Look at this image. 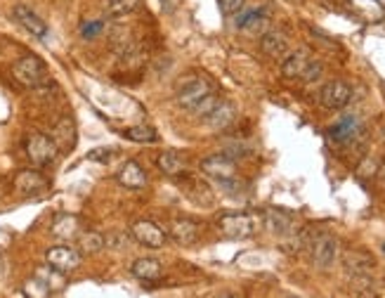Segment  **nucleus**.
Here are the masks:
<instances>
[{
    "instance_id": "30",
    "label": "nucleus",
    "mask_w": 385,
    "mask_h": 298,
    "mask_svg": "<svg viewBox=\"0 0 385 298\" xmlns=\"http://www.w3.org/2000/svg\"><path fill=\"white\" fill-rule=\"evenodd\" d=\"M125 138L132 140V142H144V145H151V142L159 140V135L149 126H132V128H125Z\"/></svg>"
},
{
    "instance_id": "4",
    "label": "nucleus",
    "mask_w": 385,
    "mask_h": 298,
    "mask_svg": "<svg viewBox=\"0 0 385 298\" xmlns=\"http://www.w3.org/2000/svg\"><path fill=\"white\" fill-rule=\"evenodd\" d=\"M218 227L229 239H248L258 230V220L251 213H227L218 220Z\"/></svg>"
},
{
    "instance_id": "24",
    "label": "nucleus",
    "mask_w": 385,
    "mask_h": 298,
    "mask_svg": "<svg viewBox=\"0 0 385 298\" xmlns=\"http://www.w3.org/2000/svg\"><path fill=\"white\" fill-rule=\"evenodd\" d=\"M156 166L161 168V173H166V175H171V177H178V175L185 173L187 161L182 159L178 152H163V154H159Z\"/></svg>"
},
{
    "instance_id": "16",
    "label": "nucleus",
    "mask_w": 385,
    "mask_h": 298,
    "mask_svg": "<svg viewBox=\"0 0 385 298\" xmlns=\"http://www.w3.org/2000/svg\"><path fill=\"white\" fill-rule=\"evenodd\" d=\"M260 50L270 57H284L289 53V35L279 28H270L260 35Z\"/></svg>"
},
{
    "instance_id": "15",
    "label": "nucleus",
    "mask_w": 385,
    "mask_h": 298,
    "mask_svg": "<svg viewBox=\"0 0 385 298\" xmlns=\"http://www.w3.org/2000/svg\"><path fill=\"white\" fill-rule=\"evenodd\" d=\"M15 189L22 194H43L47 189V180L38 170H19L15 177Z\"/></svg>"
},
{
    "instance_id": "18",
    "label": "nucleus",
    "mask_w": 385,
    "mask_h": 298,
    "mask_svg": "<svg viewBox=\"0 0 385 298\" xmlns=\"http://www.w3.org/2000/svg\"><path fill=\"white\" fill-rule=\"evenodd\" d=\"M293 220L291 213H286L282 209H270L265 211V227L272 232V234H279V237H286V234H293Z\"/></svg>"
},
{
    "instance_id": "8",
    "label": "nucleus",
    "mask_w": 385,
    "mask_h": 298,
    "mask_svg": "<svg viewBox=\"0 0 385 298\" xmlns=\"http://www.w3.org/2000/svg\"><path fill=\"white\" fill-rule=\"evenodd\" d=\"M201 170L213 180H229V177H236V161L225 152L213 154L201 161Z\"/></svg>"
},
{
    "instance_id": "31",
    "label": "nucleus",
    "mask_w": 385,
    "mask_h": 298,
    "mask_svg": "<svg viewBox=\"0 0 385 298\" xmlns=\"http://www.w3.org/2000/svg\"><path fill=\"white\" fill-rule=\"evenodd\" d=\"M220 102H222V97L213 90V92H208V95H206L204 99H201V102H199L197 106H194L192 114H194V116H199V118H206L208 114H211Z\"/></svg>"
},
{
    "instance_id": "33",
    "label": "nucleus",
    "mask_w": 385,
    "mask_h": 298,
    "mask_svg": "<svg viewBox=\"0 0 385 298\" xmlns=\"http://www.w3.org/2000/svg\"><path fill=\"white\" fill-rule=\"evenodd\" d=\"M222 14H227V17H232V14H239L243 10V5H246V0H218Z\"/></svg>"
},
{
    "instance_id": "19",
    "label": "nucleus",
    "mask_w": 385,
    "mask_h": 298,
    "mask_svg": "<svg viewBox=\"0 0 385 298\" xmlns=\"http://www.w3.org/2000/svg\"><path fill=\"white\" fill-rule=\"evenodd\" d=\"M314 60V57L310 55V50H296V53L286 55V60L282 64V74L286 78H298L305 74V69L310 67V62Z\"/></svg>"
},
{
    "instance_id": "40",
    "label": "nucleus",
    "mask_w": 385,
    "mask_h": 298,
    "mask_svg": "<svg viewBox=\"0 0 385 298\" xmlns=\"http://www.w3.org/2000/svg\"><path fill=\"white\" fill-rule=\"evenodd\" d=\"M291 298H296V296H291Z\"/></svg>"
},
{
    "instance_id": "29",
    "label": "nucleus",
    "mask_w": 385,
    "mask_h": 298,
    "mask_svg": "<svg viewBox=\"0 0 385 298\" xmlns=\"http://www.w3.org/2000/svg\"><path fill=\"white\" fill-rule=\"evenodd\" d=\"M185 182H187V184H192V189H194V192H187V197H189V199H194L197 204H204V206H208V204L213 202V194H211V189H208V184H206V182L197 180V177H187Z\"/></svg>"
},
{
    "instance_id": "12",
    "label": "nucleus",
    "mask_w": 385,
    "mask_h": 298,
    "mask_svg": "<svg viewBox=\"0 0 385 298\" xmlns=\"http://www.w3.org/2000/svg\"><path fill=\"white\" fill-rule=\"evenodd\" d=\"M12 14H15V19L19 21V26H24L31 35H36V38H45V35H47V24L31 10V7L15 5Z\"/></svg>"
},
{
    "instance_id": "14",
    "label": "nucleus",
    "mask_w": 385,
    "mask_h": 298,
    "mask_svg": "<svg viewBox=\"0 0 385 298\" xmlns=\"http://www.w3.org/2000/svg\"><path fill=\"white\" fill-rule=\"evenodd\" d=\"M201 121H204L208 128H213V131H225V128H229L236 121V106L232 102H227V99H222V102Z\"/></svg>"
},
{
    "instance_id": "34",
    "label": "nucleus",
    "mask_w": 385,
    "mask_h": 298,
    "mask_svg": "<svg viewBox=\"0 0 385 298\" xmlns=\"http://www.w3.org/2000/svg\"><path fill=\"white\" fill-rule=\"evenodd\" d=\"M376 170H378V163H376V159H371V156H367V159H364V163L360 168H357V175L362 177H374L376 175Z\"/></svg>"
},
{
    "instance_id": "3",
    "label": "nucleus",
    "mask_w": 385,
    "mask_h": 298,
    "mask_svg": "<svg viewBox=\"0 0 385 298\" xmlns=\"http://www.w3.org/2000/svg\"><path fill=\"white\" fill-rule=\"evenodd\" d=\"M26 156H29V161L33 166L43 168V166H50V163L57 161L59 156V149L54 145L52 138H47L43 133H31L29 138H26Z\"/></svg>"
},
{
    "instance_id": "25",
    "label": "nucleus",
    "mask_w": 385,
    "mask_h": 298,
    "mask_svg": "<svg viewBox=\"0 0 385 298\" xmlns=\"http://www.w3.org/2000/svg\"><path fill=\"white\" fill-rule=\"evenodd\" d=\"M22 294L26 298H50L52 296V287H50V282H47L45 277L38 272V275H33L31 280L24 282Z\"/></svg>"
},
{
    "instance_id": "13",
    "label": "nucleus",
    "mask_w": 385,
    "mask_h": 298,
    "mask_svg": "<svg viewBox=\"0 0 385 298\" xmlns=\"http://www.w3.org/2000/svg\"><path fill=\"white\" fill-rule=\"evenodd\" d=\"M199 234H201V225L197 223V220H192V218H178V220H173L171 237L178 241V244L192 246L194 241L199 239Z\"/></svg>"
},
{
    "instance_id": "37",
    "label": "nucleus",
    "mask_w": 385,
    "mask_h": 298,
    "mask_svg": "<svg viewBox=\"0 0 385 298\" xmlns=\"http://www.w3.org/2000/svg\"><path fill=\"white\" fill-rule=\"evenodd\" d=\"M376 177H378V182H381V187L385 189V161L378 166V170H376Z\"/></svg>"
},
{
    "instance_id": "32",
    "label": "nucleus",
    "mask_w": 385,
    "mask_h": 298,
    "mask_svg": "<svg viewBox=\"0 0 385 298\" xmlns=\"http://www.w3.org/2000/svg\"><path fill=\"white\" fill-rule=\"evenodd\" d=\"M321 74H324V67H321V62L319 60H312L310 67L305 69V74L300 76V81H303V83H314Z\"/></svg>"
},
{
    "instance_id": "21",
    "label": "nucleus",
    "mask_w": 385,
    "mask_h": 298,
    "mask_svg": "<svg viewBox=\"0 0 385 298\" xmlns=\"http://www.w3.org/2000/svg\"><path fill=\"white\" fill-rule=\"evenodd\" d=\"M130 272L142 282H156L161 280V275H163V265H161L156 258H137L132 263Z\"/></svg>"
},
{
    "instance_id": "20",
    "label": "nucleus",
    "mask_w": 385,
    "mask_h": 298,
    "mask_svg": "<svg viewBox=\"0 0 385 298\" xmlns=\"http://www.w3.org/2000/svg\"><path fill=\"white\" fill-rule=\"evenodd\" d=\"M52 140H54V145H57L59 152H69V149H74L76 147V123H74V118H69V116L62 118L59 123L54 126Z\"/></svg>"
},
{
    "instance_id": "1",
    "label": "nucleus",
    "mask_w": 385,
    "mask_h": 298,
    "mask_svg": "<svg viewBox=\"0 0 385 298\" xmlns=\"http://www.w3.org/2000/svg\"><path fill=\"white\" fill-rule=\"evenodd\" d=\"M208 92H213V83L208 81L206 76L201 74H187L182 76L178 85H175V102H178L182 109L192 111L201 99H204Z\"/></svg>"
},
{
    "instance_id": "2",
    "label": "nucleus",
    "mask_w": 385,
    "mask_h": 298,
    "mask_svg": "<svg viewBox=\"0 0 385 298\" xmlns=\"http://www.w3.org/2000/svg\"><path fill=\"white\" fill-rule=\"evenodd\" d=\"M47 69L43 60H38L36 55H24L12 64V78L24 85V88H38V85L45 83Z\"/></svg>"
},
{
    "instance_id": "10",
    "label": "nucleus",
    "mask_w": 385,
    "mask_h": 298,
    "mask_svg": "<svg viewBox=\"0 0 385 298\" xmlns=\"http://www.w3.org/2000/svg\"><path fill=\"white\" fill-rule=\"evenodd\" d=\"M347 7L364 24H378L385 19V5L381 0H347Z\"/></svg>"
},
{
    "instance_id": "36",
    "label": "nucleus",
    "mask_w": 385,
    "mask_h": 298,
    "mask_svg": "<svg viewBox=\"0 0 385 298\" xmlns=\"http://www.w3.org/2000/svg\"><path fill=\"white\" fill-rule=\"evenodd\" d=\"M159 5H161V10H163V12H175V10H178V5H180V0H159Z\"/></svg>"
},
{
    "instance_id": "5",
    "label": "nucleus",
    "mask_w": 385,
    "mask_h": 298,
    "mask_svg": "<svg viewBox=\"0 0 385 298\" xmlns=\"http://www.w3.org/2000/svg\"><path fill=\"white\" fill-rule=\"evenodd\" d=\"M307 248H310V258L314 265L319 270H326L333 265L335 255H338V239H335L333 234L319 232L310 239V246Z\"/></svg>"
},
{
    "instance_id": "7",
    "label": "nucleus",
    "mask_w": 385,
    "mask_h": 298,
    "mask_svg": "<svg viewBox=\"0 0 385 298\" xmlns=\"http://www.w3.org/2000/svg\"><path fill=\"white\" fill-rule=\"evenodd\" d=\"M317 97L324 109H343L352 99V88L345 81H328L319 88Z\"/></svg>"
},
{
    "instance_id": "6",
    "label": "nucleus",
    "mask_w": 385,
    "mask_h": 298,
    "mask_svg": "<svg viewBox=\"0 0 385 298\" xmlns=\"http://www.w3.org/2000/svg\"><path fill=\"white\" fill-rule=\"evenodd\" d=\"M45 260H47V265L59 275L74 272V270L81 265V251L69 244H57V246L47 248Z\"/></svg>"
},
{
    "instance_id": "22",
    "label": "nucleus",
    "mask_w": 385,
    "mask_h": 298,
    "mask_svg": "<svg viewBox=\"0 0 385 298\" xmlns=\"http://www.w3.org/2000/svg\"><path fill=\"white\" fill-rule=\"evenodd\" d=\"M79 230H81V220L71 216V213H62V216L54 218V223H52V234L64 241L79 237Z\"/></svg>"
},
{
    "instance_id": "28",
    "label": "nucleus",
    "mask_w": 385,
    "mask_h": 298,
    "mask_svg": "<svg viewBox=\"0 0 385 298\" xmlns=\"http://www.w3.org/2000/svg\"><path fill=\"white\" fill-rule=\"evenodd\" d=\"M104 244H107V239L102 237L100 232H86L79 237V248L81 253H100Z\"/></svg>"
},
{
    "instance_id": "9",
    "label": "nucleus",
    "mask_w": 385,
    "mask_h": 298,
    "mask_svg": "<svg viewBox=\"0 0 385 298\" xmlns=\"http://www.w3.org/2000/svg\"><path fill=\"white\" fill-rule=\"evenodd\" d=\"M130 234L137 244L149 246V248H163L166 244V232L161 230L156 223H151V220H137V223L130 227Z\"/></svg>"
},
{
    "instance_id": "35",
    "label": "nucleus",
    "mask_w": 385,
    "mask_h": 298,
    "mask_svg": "<svg viewBox=\"0 0 385 298\" xmlns=\"http://www.w3.org/2000/svg\"><path fill=\"white\" fill-rule=\"evenodd\" d=\"M102 31V21H90V24H83L81 26V35H83V38H95V35L97 33H100Z\"/></svg>"
},
{
    "instance_id": "11",
    "label": "nucleus",
    "mask_w": 385,
    "mask_h": 298,
    "mask_svg": "<svg viewBox=\"0 0 385 298\" xmlns=\"http://www.w3.org/2000/svg\"><path fill=\"white\" fill-rule=\"evenodd\" d=\"M360 133H362L360 116H355V114H347V116H343L335 126H331V131H328V138H331L335 145H347V142H352Z\"/></svg>"
},
{
    "instance_id": "27",
    "label": "nucleus",
    "mask_w": 385,
    "mask_h": 298,
    "mask_svg": "<svg viewBox=\"0 0 385 298\" xmlns=\"http://www.w3.org/2000/svg\"><path fill=\"white\" fill-rule=\"evenodd\" d=\"M137 7H139V0H107V3H104V14L111 19H118L135 12Z\"/></svg>"
},
{
    "instance_id": "39",
    "label": "nucleus",
    "mask_w": 385,
    "mask_h": 298,
    "mask_svg": "<svg viewBox=\"0 0 385 298\" xmlns=\"http://www.w3.org/2000/svg\"><path fill=\"white\" fill-rule=\"evenodd\" d=\"M383 251H385V244H383Z\"/></svg>"
},
{
    "instance_id": "26",
    "label": "nucleus",
    "mask_w": 385,
    "mask_h": 298,
    "mask_svg": "<svg viewBox=\"0 0 385 298\" xmlns=\"http://www.w3.org/2000/svg\"><path fill=\"white\" fill-rule=\"evenodd\" d=\"M345 267H347V272L352 275V277H357V275H371L374 260H371L367 253L350 251V253H345Z\"/></svg>"
},
{
    "instance_id": "17",
    "label": "nucleus",
    "mask_w": 385,
    "mask_h": 298,
    "mask_svg": "<svg viewBox=\"0 0 385 298\" xmlns=\"http://www.w3.org/2000/svg\"><path fill=\"white\" fill-rule=\"evenodd\" d=\"M116 180L128 189H142L146 184V173L137 161H125L121 170L116 173Z\"/></svg>"
},
{
    "instance_id": "23",
    "label": "nucleus",
    "mask_w": 385,
    "mask_h": 298,
    "mask_svg": "<svg viewBox=\"0 0 385 298\" xmlns=\"http://www.w3.org/2000/svg\"><path fill=\"white\" fill-rule=\"evenodd\" d=\"M268 21H270V14L265 10H251L236 19V28H241V31H251V33H265Z\"/></svg>"
},
{
    "instance_id": "38",
    "label": "nucleus",
    "mask_w": 385,
    "mask_h": 298,
    "mask_svg": "<svg viewBox=\"0 0 385 298\" xmlns=\"http://www.w3.org/2000/svg\"><path fill=\"white\" fill-rule=\"evenodd\" d=\"M220 298H236V296H234V294H222Z\"/></svg>"
}]
</instances>
